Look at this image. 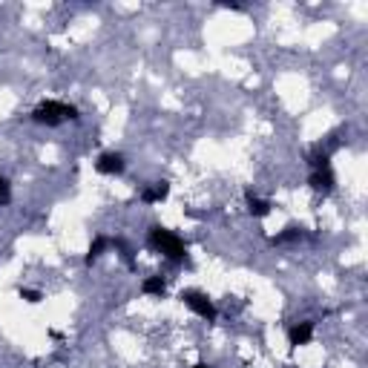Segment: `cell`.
Wrapping results in <instances>:
<instances>
[{
	"instance_id": "obj_14",
	"label": "cell",
	"mask_w": 368,
	"mask_h": 368,
	"mask_svg": "<svg viewBox=\"0 0 368 368\" xmlns=\"http://www.w3.org/2000/svg\"><path fill=\"white\" fill-rule=\"evenodd\" d=\"M193 368H210L207 362H196V365H193Z\"/></svg>"
},
{
	"instance_id": "obj_1",
	"label": "cell",
	"mask_w": 368,
	"mask_h": 368,
	"mask_svg": "<svg viewBox=\"0 0 368 368\" xmlns=\"http://www.w3.org/2000/svg\"><path fill=\"white\" fill-rule=\"evenodd\" d=\"M147 245L152 250H159V254L170 262H184L187 259V245L184 239L176 234V230H170L164 225H152L150 234H147Z\"/></svg>"
},
{
	"instance_id": "obj_10",
	"label": "cell",
	"mask_w": 368,
	"mask_h": 368,
	"mask_svg": "<svg viewBox=\"0 0 368 368\" xmlns=\"http://www.w3.org/2000/svg\"><path fill=\"white\" fill-rule=\"evenodd\" d=\"M107 247H112V239H107V236H95L92 245H89V250H87V265L98 262V259L104 256V250H107Z\"/></svg>"
},
{
	"instance_id": "obj_9",
	"label": "cell",
	"mask_w": 368,
	"mask_h": 368,
	"mask_svg": "<svg viewBox=\"0 0 368 368\" xmlns=\"http://www.w3.org/2000/svg\"><path fill=\"white\" fill-rule=\"evenodd\" d=\"M141 294H147V297H164V294H167L164 277H147V279L141 282Z\"/></svg>"
},
{
	"instance_id": "obj_5",
	"label": "cell",
	"mask_w": 368,
	"mask_h": 368,
	"mask_svg": "<svg viewBox=\"0 0 368 368\" xmlns=\"http://www.w3.org/2000/svg\"><path fill=\"white\" fill-rule=\"evenodd\" d=\"M314 340V322L305 319V322H297L288 328V345L290 348H299V345H308Z\"/></svg>"
},
{
	"instance_id": "obj_13",
	"label": "cell",
	"mask_w": 368,
	"mask_h": 368,
	"mask_svg": "<svg viewBox=\"0 0 368 368\" xmlns=\"http://www.w3.org/2000/svg\"><path fill=\"white\" fill-rule=\"evenodd\" d=\"M9 199H12L9 182H6V179H0V204H9Z\"/></svg>"
},
{
	"instance_id": "obj_4",
	"label": "cell",
	"mask_w": 368,
	"mask_h": 368,
	"mask_svg": "<svg viewBox=\"0 0 368 368\" xmlns=\"http://www.w3.org/2000/svg\"><path fill=\"white\" fill-rule=\"evenodd\" d=\"M124 167H127V161L121 152H101L98 161H95V170H98L101 176H121Z\"/></svg>"
},
{
	"instance_id": "obj_12",
	"label": "cell",
	"mask_w": 368,
	"mask_h": 368,
	"mask_svg": "<svg viewBox=\"0 0 368 368\" xmlns=\"http://www.w3.org/2000/svg\"><path fill=\"white\" fill-rule=\"evenodd\" d=\"M17 297H21V299H26L29 305H37V302L44 299V294H41V290H32V288H21V290H17Z\"/></svg>"
},
{
	"instance_id": "obj_3",
	"label": "cell",
	"mask_w": 368,
	"mask_h": 368,
	"mask_svg": "<svg viewBox=\"0 0 368 368\" xmlns=\"http://www.w3.org/2000/svg\"><path fill=\"white\" fill-rule=\"evenodd\" d=\"M193 314L196 317H202V319H207V322H213L219 317V311H216V305H213V299L207 297V294H202V290H182V297H179Z\"/></svg>"
},
{
	"instance_id": "obj_2",
	"label": "cell",
	"mask_w": 368,
	"mask_h": 368,
	"mask_svg": "<svg viewBox=\"0 0 368 368\" xmlns=\"http://www.w3.org/2000/svg\"><path fill=\"white\" fill-rule=\"evenodd\" d=\"M32 121L44 127H58L64 121H78V109L67 101H44L32 109Z\"/></svg>"
},
{
	"instance_id": "obj_6",
	"label": "cell",
	"mask_w": 368,
	"mask_h": 368,
	"mask_svg": "<svg viewBox=\"0 0 368 368\" xmlns=\"http://www.w3.org/2000/svg\"><path fill=\"white\" fill-rule=\"evenodd\" d=\"M308 184H311L314 193H322V196H328V193L334 190L337 179H334V170L331 167H325V170H314L311 173V179H308Z\"/></svg>"
},
{
	"instance_id": "obj_11",
	"label": "cell",
	"mask_w": 368,
	"mask_h": 368,
	"mask_svg": "<svg viewBox=\"0 0 368 368\" xmlns=\"http://www.w3.org/2000/svg\"><path fill=\"white\" fill-rule=\"evenodd\" d=\"M302 236V227H297V225H288L282 234H277L274 236V245H285V242H294V239H299Z\"/></svg>"
},
{
	"instance_id": "obj_8",
	"label": "cell",
	"mask_w": 368,
	"mask_h": 368,
	"mask_svg": "<svg viewBox=\"0 0 368 368\" xmlns=\"http://www.w3.org/2000/svg\"><path fill=\"white\" fill-rule=\"evenodd\" d=\"M247 213L254 219H265V216H270V202L254 196V193H247Z\"/></svg>"
},
{
	"instance_id": "obj_7",
	"label": "cell",
	"mask_w": 368,
	"mask_h": 368,
	"mask_svg": "<svg viewBox=\"0 0 368 368\" xmlns=\"http://www.w3.org/2000/svg\"><path fill=\"white\" fill-rule=\"evenodd\" d=\"M170 196V182H152L150 187H144L141 193H139V199L144 202V204H159V202H164Z\"/></svg>"
}]
</instances>
